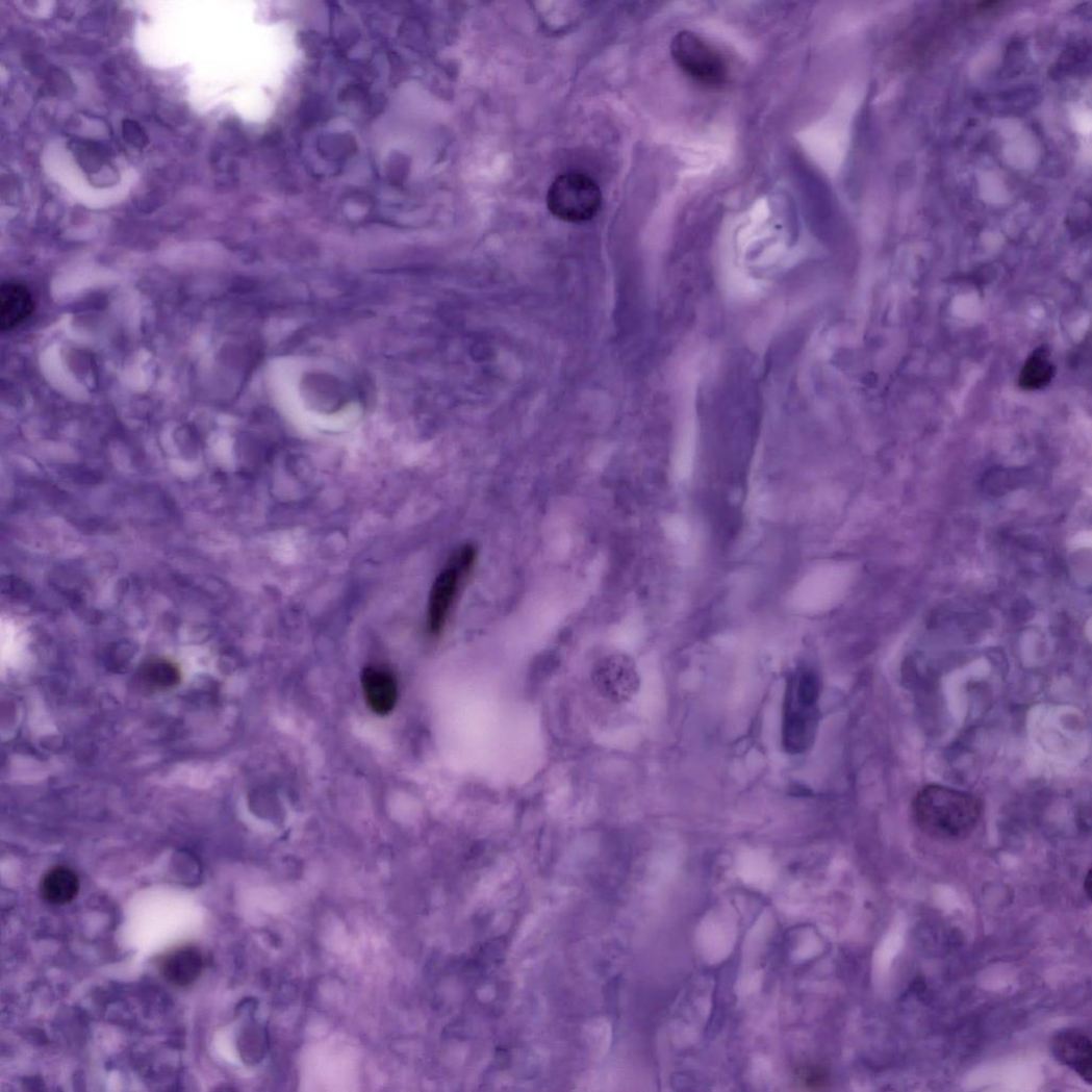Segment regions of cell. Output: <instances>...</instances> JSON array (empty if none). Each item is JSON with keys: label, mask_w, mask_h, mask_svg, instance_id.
Returning a JSON list of instances; mask_svg holds the SVG:
<instances>
[{"label": "cell", "mask_w": 1092, "mask_h": 1092, "mask_svg": "<svg viewBox=\"0 0 1092 1092\" xmlns=\"http://www.w3.org/2000/svg\"><path fill=\"white\" fill-rule=\"evenodd\" d=\"M41 895L53 905L71 903L78 894L79 880L76 872L67 866L50 869L42 879Z\"/></svg>", "instance_id": "cell-11"}, {"label": "cell", "mask_w": 1092, "mask_h": 1092, "mask_svg": "<svg viewBox=\"0 0 1092 1092\" xmlns=\"http://www.w3.org/2000/svg\"><path fill=\"white\" fill-rule=\"evenodd\" d=\"M1055 374L1056 367L1050 360V355L1045 349L1039 348L1024 363L1019 384L1023 389H1040L1051 382Z\"/></svg>", "instance_id": "cell-12"}, {"label": "cell", "mask_w": 1092, "mask_h": 1092, "mask_svg": "<svg viewBox=\"0 0 1092 1092\" xmlns=\"http://www.w3.org/2000/svg\"><path fill=\"white\" fill-rule=\"evenodd\" d=\"M671 55L678 68L699 83L720 86L728 81L729 68L725 58L710 43L691 31L676 34Z\"/></svg>", "instance_id": "cell-4"}, {"label": "cell", "mask_w": 1092, "mask_h": 1092, "mask_svg": "<svg viewBox=\"0 0 1092 1092\" xmlns=\"http://www.w3.org/2000/svg\"><path fill=\"white\" fill-rule=\"evenodd\" d=\"M1091 1040L1076 1028L1059 1032L1052 1040V1051L1060 1063L1072 1069L1091 1085L1092 1056Z\"/></svg>", "instance_id": "cell-6"}, {"label": "cell", "mask_w": 1092, "mask_h": 1092, "mask_svg": "<svg viewBox=\"0 0 1092 1092\" xmlns=\"http://www.w3.org/2000/svg\"><path fill=\"white\" fill-rule=\"evenodd\" d=\"M122 132L127 144L136 148L147 147L148 136L139 123L133 120H125L122 124Z\"/></svg>", "instance_id": "cell-15"}, {"label": "cell", "mask_w": 1092, "mask_h": 1092, "mask_svg": "<svg viewBox=\"0 0 1092 1092\" xmlns=\"http://www.w3.org/2000/svg\"><path fill=\"white\" fill-rule=\"evenodd\" d=\"M547 204L558 220L581 224L591 221L602 205L599 186L584 174L566 173L551 185Z\"/></svg>", "instance_id": "cell-3"}, {"label": "cell", "mask_w": 1092, "mask_h": 1092, "mask_svg": "<svg viewBox=\"0 0 1092 1092\" xmlns=\"http://www.w3.org/2000/svg\"><path fill=\"white\" fill-rule=\"evenodd\" d=\"M144 679L156 688H170L179 683L180 672L169 663L158 662L147 666Z\"/></svg>", "instance_id": "cell-13"}, {"label": "cell", "mask_w": 1092, "mask_h": 1092, "mask_svg": "<svg viewBox=\"0 0 1092 1092\" xmlns=\"http://www.w3.org/2000/svg\"><path fill=\"white\" fill-rule=\"evenodd\" d=\"M821 681L810 667H798L786 679L781 719V746L786 755L804 756L815 745L822 718Z\"/></svg>", "instance_id": "cell-2"}, {"label": "cell", "mask_w": 1092, "mask_h": 1092, "mask_svg": "<svg viewBox=\"0 0 1092 1092\" xmlns=\"http://www.w3.org/2000/svg\"><path fill=\"white\" fill-rule=\"evenodd\" d=\"M598 681L609 696L627 701L638 688V677L632 663L624 657H609L598 668Z\"/></svg>", "instance_id": "cell-9"}, {"label": "cell", "mask_w": 1092, "mask_h": 1092, "mask_svg": "<svg viewBox=\"0 0 1092 1092\" xmlns=\"http://www.w3.org/2000/svg\"><path fill=\"white\" fill-rule=\"evenodd\" d=\"M1084 889L1089 898H1091V870L1088 871L1084 883Z\"/></svg>", "instance_id": "cell-17"}, {"label": "cell", "mask_w": 1092, "mask_h": 1092, "mask_svg": "<svg viewBox=\"0 0 1092 1092\" xmlns=\"http://www.w3.org/2000/svg\"><path fill=\"white\" fill-rule=\"evenodd\" d=\"M365 701L373 712L386 715L396 708L398 683L390 672L379 667L366 668L362 675Z\"/></svg>", "instance_id": "cell-8"}, {"label": "cell", "mask_w": 1092, "mask_h": 1092, "mask_svg": "<svg viewBox=\"0 0 1092 1092\" xmlns=\"http://www.w3.org/2000/svg\"><path fill=\"white\" fill-rule=\"evenodd\" d=\"M912 812L916 826L925 835L937 840L956 841L974 832L983 806L970 793L930 784L916 794Z\"/></svg>", "instance_id": "cell-1"}, {"label": "cell", "mask_w": 1092, "mask_h": 1092, "mask_svg": "<svg viewBox=\"0 0 1092 1092\" xmlns=\"http://www.w3.org/2000/svg\"><path fill=\"white\" fill-rule=\"evenodd\" d=\"M476 556V550L472 545L461 548L435 579L427 610V628L430 634L439 635L443 631L457 598L461 580L471 573Z\"/></svg>", "instance_id": "cell-5"}, {"label": "cell", "mask_w": 1092, "mask_h": 1092, "mask_svg": "<svg viewBox=\"0 0 1092 1092\" xmlns=\"http://www.w3.org/2000/svg\"><path fill=\"white\" fill-rule=\"evenodd\" d=\"M74 148L75 155L84 171L99 173L106 167V156L99 145L83 142L78 143Z\"/></svg>", "instance_id": "cell-14"}, {"label": "cell", "mask_w": 1092, "mask_h": 1092, "mask_svg": "<svg viewBox=\"0 0 1092 1092\" xmlns=\"http://www.w3.org/2000/svg\"><path fill=\"white\" fill-rule=\"evenodd\" d=\"M34 309L28 288L17 282H6L0 289V329L11 331L27 321Z\"/></svg>", "instance_id": "cell-10"}, {"label": "cell", "mask_w": 1092, "mask_h": 1092, "mask_svg": "<svg viewBox=\"0 0 1092 1092\" xmlns=\"http://www.w3.org/2000/svg\"><path fill=\"white\" fill-rule=\"evenodd\" d=\"M802 1081H803V1084H806L808 1086L811 1085L815 1089H816V1086L820 1085L822 1087L824 1085V1083H826L823 1075L822 1074H818V1072L816 1070H812L810 1072L805 1073L803 1075Z\"/></svg>", "instance_id": "cell-16"}, {"label": "cell", "mask_w": 1092, "mask_h": 1092, "mask_svg": "<svg viewBox=\"0 0 1092 1092\" xmlns=\"http://www.w3.org/2000/svg\"><path fill=\"white\" fill-rule=\"evenodd\" d=\"M203 970V956L195 945H183L170 950L162 957L160 971L172 985L187 987L200 977Z\"/></svg>", "instance_id": "cell-7"}]
</instances>
